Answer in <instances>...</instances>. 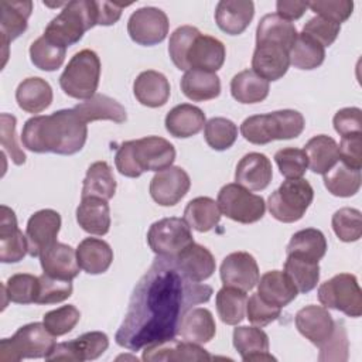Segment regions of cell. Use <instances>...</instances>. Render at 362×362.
<instances>
[{
  "mask_svg": "<svg viewBox=\"0 0 362 362\" xmlns=\"http://www.w3.org/2000/svg\"><path fill=\"white\" fill-rule=\"evenodd\" d=\"M298 332L315 346H321L334 332L335 321L329 311L321 305H305L294 318Z\"/></svg>",
  "mask_w": 362,
  "mask_h": 362,
  "instance_id": "17",
  "label": "cell"
},
{
  "mask_svg": "<svg viewBox=\"0 0 362 362\" xmlns=\"http://www.w3.org/2000/svg\"><path fill=\"white\" fill-rule=\"evenodd\" d=\"M181 90L194 102L211 100L219 96L221 81L215 72L188 69L181 78Z\"/></svg>",
  "mask_w": 362,
  "mask_h": 362,
  "instance_id": "37",
  "label": "cell"
},
{
  "mask_svg": "<svg viewBox=\"0 0 362 362\" xmlns=\"http://www.w3.org/2000/svg\"><path fill=\"white\" fill-rule=\"evenodd\" d=\"M3 291V308L7 305V300L16 304H33L38 294V277L28 273H17L8 277L6 284H1Z\"/></svg>",
  "mask_w": 362,
  "mask_h": 362,
  "instance_id": "46",
  "label": "cell"
},
{
  "mask_svg": "<svg viewBox=\"0 0 362 362\" xmlns=\"http://www.w3.org/2000/svg\"><path fill=\"white\" fill-rule=\"evenodd\" d=\"M216 332V324L212 313L204 307L191 308L182 318L178 335L192 344H206Z\"/></svg>",
  "mask_w": 362,
  "mask_h": 362,
  "instance_id": "36",
  "label": "cell"
},
{
  "mask_svg": "<svg viewBox=\"0 0 362 362\" xmlns=\"http://www.w3.org/2000/svg\"><path fill=\"white\" fill-rule=\"evenodd\" d=\"M304 126L305 120L300 112L283 109L246 117L240 124V133L252 144H267L274 140L298 137Z\"/></svg>",
  "mask_w": 362,
  "mask_h": 362,
  "instance_id": "4",
  "label": "cell"
},
{
  "mask_svg": "<svg viewBox=\"0 0 362 362\" xmlns=\"http://www.w3.org/2000/svg\"><path fill=\"white\" fill-rule=\"evenodd\" d=\"M129 4H117L110 1H95L96 7V24L98 25H112L119 21L122 11Z\"/></svg>",
  "mask_w": 362,
  "mask_h": 362,
  "instance_id": "62",
  "label": "cell"
},
{
  "mask_svg": "<svg viewBox=\"0 0 362 362\" xmlns=\"http://www.w3.org/2000/svg\"><path fill=\"white\" fill-rule=\"evenodd\" d=\"M297 34V28L291 21L277 13H272L260 18L256 28V44H277L290 51Z\"/></svg>",
  "mask_w": 362,
  "mask_h": 362,
  "instance_id": "34",
  "label": "cell"
},
{
  "mask_svg": "<svg viewBox=\"0 0 362 362\" xmlns=\"http://www.w3.org/2000/svg\"><path fill=\"white\" fill-rule=\"evenodd\" d=\"M95 25H98L95 1L74 0L65 3L61 13L48 23L42 35L51 42L66 48L76 44Z\"/></svg>",
  "mask_w": 362,
  "mask_h": 362,
  "instance_id": "5",
  "label": "cell"
},
{
  "mask_svg": "<svg viewBox=\"0 0 362 362\" xmlns=\"http://www.w3.org/2000/svg\"><path fill=\"white\" fill-rule=\"evenodd\" d=\"M79 320H81L79 310L71 304L51 310L42 317L44 325L55 337H61L71 332L75 328V325L79 322Z\"/></svg>",
  "mask_w": 362,
  "mask_h": 362,
  "instance_id": "52",
  "label": "cell"
},
{
  "mask_svg": "<svg viewBox=\"0 0 362 362\" xmlns=\"http://www.w3.org/2000/svg\"><path fill=\"white\" fill-rule=\"evenodd\" d=\"M170 23L167 14L157 7H141L132 13L127 21L130 38L144 47L160 44L168 34Z\"/></svg>",
  "mask_w": 362,
  "mask_h": 362,
  "instance_id": "12",
  "label": "cell"
},
{
  "mask_svg": "<svg viewBox=\"0 0 362 362\" xmlns=\"http://www.w3.org/2000/svg\"><path fill=\"white\" fill-rule=\"evenodd\" d=\"M314 198V189L305 178H288L269 197L270 215L284 223L300 221Z\"/></svg>",
  "mask_w": 362,
  "mask_h": 362,
  "instance_id": "8",
  "label": "cell"
},
{
  "mask_svg": "<svg viewBox=\"0 0 362 362\" xmlns=\"http://www.w3.org/2000/svg\"><path fill=\"white\" fill-rule=\"evenodd\" d=\"M42 272L61 280H74L79 274L76 250L66 243L55 242L40 255Z\"/></svg>",
  "mask_w": 362,
  "mask_h": 362,
  "instance_id": "24",
  "label": "cell"
},
{
  "mask_svg": "<svg viewBox=\"0 0 362 362\" xmlns=\"http://www.w3.org/2000/svg\"><path fill=\"white\" fill-rule=\"evenodd\" d=\"M332 229L339 240L356 242L362 236L361 211L355 208H341L332 215Z\"/></svg>",
  "mask_w": 362,
  "mask_h": 362,
  "instance_id": "50",
  "label": "cell"
},
{
  "mask_svg": "<svg viewBox=\"0 0 362 362\" xmlns=\"http://www.w3.org/2000/svg\"><path fill=\"white\" fill-rule=\"evenodd\" d=\"M204 137L211 148L223 151L232 147L236 141L238 126L226 117H212L205 123Z\"/></svg>",
  "mask_w": 362,
  "mask_h": 362,
  "instance_id": "49",
  "label": "cell"
},
{
  "mask_svg": "<svg viewBox=\"0 0 362 362\" xmlns=\"http://www.w3.org/2000/svg\"><path fill=\"white\" fill-rule=\"evenodd\" d=\"M286 252L305 260L320 262L327 252V239L321 230L305 228L291 236Z\"/></svg>",
  "mask_w": 362,
  "mask_h": 362,
  "instance_id": "40",
  "label": "cell"
},
{
  "mask_svg": "<svg viewBox=\"0 0 362 362\" xmlns=\"http://www.w3.org/2000/svg\"><path fill=\"white\" fill-rule=\"evenodd\" d=\"M361 170L351 168L344 163H337L328 173L324 174V185L334 197H354L361 188Z\"/></svg>",
  "mask_w": 362,
  "mask_h": 362,
  "instance_id": "45",
  "label": "cell"
},
{
  "mask_svg": "<svg viewBox=\"0 0 362 362\" xmlns=\"http://www.w3.org/2000/svg\"><path fill=\"white\" fill-rule=\"evenodd\" d=\"M88 126L72 109L57 110L28 119L21 132L24 147L33 153L71 156L86 143Z\"/></svg>",
  "mask_w": 362,
  "mask_h": 362,
  "instance_id": "2",
  "label": "cell"
},
{
  "mask_svg": "<svg viewBox=\"0 0 362 362\" xmlns=\"http://www.w3.org/2000/svg\"><path fill=\"white\" fill-rule=\"evenodd\" d=\"M308 8L307 1H290V0H279L276 3V10L277 14L288 21L291 20H298L305 10Z\"/></svg>",
  "mask_w": 362,
  "mask_h": 362,
  "instance_id": "63",
  "label": "cell"
},
{
  "mask_svg": "<svg viewBox=\"0 0 362 362\" xmlns=\"http://www.w3.org/2000/svg\"><path fill=\"white\" fill-rule=\"evenodd\" d=\"M216 202L221 214L239 223H255L266 212L263 197L252 194L247 188L236 182L223 185L218 192Z\"/></svg>",
  "mask_w": 362,
  "mask_h": 362,
  "instance_id": "10",
  "label": "cell"
},
{
  "mask_svg": "<svg viewBox=\"0 0 362 362\" xmlns=\"http://www.w3.org/2000/svg\"><path fill=\"white\" fill-rule=\"evenodd\" d=\"M116 192V180L106 161H95L86 170L82 185V198L96 197L109 201Z\"/></svg>",
  "mask_w": 362,
  "mask_h": 362,
  "instance_id": "41",
  "label": "cell"
},
{
  "mask_svg": "<svg viewBox=\"0 0 362 362\" xmlns=\"http://www.w3.org/2000/svg\"><path fill=\"white\" fill-rule=\"evenodd\" d=\"M79 267L88 274L105 273L113 262L110 245L98 238H85L76 247Z\"/></svg>",
  "mask_w": 362,
  "mask_h": 362,
  "instance_id": "33",
  "label": "cell"
},
{
  "mask_svg": "<svg viewBox=\"0 0 362 362\" xmlns=\"http://www.w3.org/2000/svg\"><path fill=\"white\" fill-rule=\"evenodd\" d=\"M281 308L273 304L266 303L263 298H260V296L252 294L247 300L246 304V315L250 324H253L255 327H266L270 322L276 321L280 317Z\"/></svg>",
  "mask_w": 362,
  "mask_h": 362,
  "instance_id": "57",
  "label": "cell"
},
{
  "mask_svg": "<svg viewBox=\"0 0 362 362\" xmlns=\"http://www.w3.org/2000/svg\"><path fill=\"white\" fill-rule=\"evenodd\" d=\"M0 140L1 147L8 153L13 163L16 165H21L25 163V154L20 148L16 140V117L8 113H1L0 116Z\"/></svg>",
  "mask_w": 362,
  "mask_h": 362,
  "instance_id": "58",
  "label": "cell"
},
{
  "mask_svg": "<svg viewBox=\"0 0 362 362\" xmlns=\"http://www.w3.org/2000/svg\"><path fill=\"white\" fill-rule=\"evenodd\" d=\"M255 16V4L250 0H221L215 8L218 27L229 34L239 35L250 24Z\"/></svg>",
  "mask_w": 362,
  "mask_h": 362,
  "instance_id": "26",
  "label": "cell"
},
{
  "mask_svg": "<svg viewBox=\"0 0 362 362\" xmlns=\"http://www.w3.org/2000/svg\"><path fill=\"white\" fill-rule=\"evenodd\" d=\"M191 180L181 167L171 165L157 171L150 181V195L161 206H174L189 191Z\"/></svg>",
  "mask_w": 362,
  "mask_h": 362,
  "instance_id": "14",
  "label": "cell"
},
{
  "mask_svg": "<svg viewBox=\"0 0 362 362\" xmlns=\"http://www.w3.org/2000/svg\"><path fill=\"white\" fill-rule=\"evenodd\" d=\"M257 294L266 303L283 308L297 297L298 290L284 272L270 270L259 279Z\"/></svg>",
  "mask_w": 362,
  "mask_h": 362,
  "instance_id": "30",
  "label": "cell"
},
{
  "mask_svg": "<svg viewBox=\"0 0 362 362\" xmlns=\"http://www.w3.org/2000/svg\"><path fill=\"white\" fill-rule=\"evenodd\" d=\"M290 66L288 49L277 44H256L252 57V71L270 81H279Z\"/></svg>",
  "mask_w": 362,
  "mask_h": 362,
  "instance_id": "21",
  "label": "cell"
},
{
  "mask_svg": "<svg viewBox=\"0 0 362 362\" xmlns=\"http://www.w3.org/2000/svg\"><path fill=\"white\" fill-rule=\"evenodd\" d=\"M318 300L325 308H332L358 318L362 314V290L351 273H339L318 287Z\"/></svg>",
  "mask_w": 362,
  "mask_h": 362,
  "instance_id": "9",
  "label": "cell"
},
{
  "mask_svg": "<svg viewBox=\"0 0 362 362\" xmlns=\"http://www.w3.org/2000/svg\"><path fill=\"white\" fill-rule=\"evenodd\" d=\"M74 110L85 123L95 120H112L115 123H123L127 120L126 109L113 98L102 93H95L90 99L75 105Z\"/></svg>",
  "mask_w": 362,
  "mask_h": 362,
  "instance_id": "32",
  "label": "cell"
},
{
  "mask_svg": "<svg viewBox=\"0 0 362 362\" xmlns=\"http://www.w3.org/2000/svg\"><path fill=\"white\" fill-rule=\"evenodd\" d=\"M66 48L59 47L49 40H47L44 35L37 38L31 47H30V59L41 71H55L58 69L65 59Z\"/></svg>",
  "mask_w": 362,
  "mask_h": 362,
  "instance_id": "48",
  "label": "cell"
},
{
  "mask_svg": "<svg viewBox=\"0 0 362 362\" xmlns=\"http://www.w3.org/2000/svg\"><path fill=\"white\" fill-rule=\"evenodd\" d=\"M205 113L194 105L181 103L174 106L165 116L167 132L178 139H187L198 134L205 127Z\"/></svg>",
  "mask_w": 362,
  "mask_h": 362,
  "instance_id": "29",
  "label": "cell"
},
{
  "mask_svg": "<svg viewBox=\"0 0 362 362\" xmlns=\"http://www.w3.org/2000/svg\"><path fill=\"white\" fill-rule=\"evenodd\" d=\"M61 228V215L54 209H40L34 212L25 228L28 242V255L40 257V255L57 242Z\"/></svg>",
  "mask_w": 362,
  "mask_h": 362,
  "instance_id": "15",
  "label": "cell"
},
{
  "mask_svg": "<svg viewBox=\"0 0 362 362\" xmlns=\"http://www.w3.org/2000/svg\"><path fill=\"white\" fill-rule=\"evenodd\" d=\"M78 225L90 235L103 236L110 228V208L106 199L86 197L76 208Z\"/></svg>",
  "mask_w": 362,
  "mask_h": 362,
  "instance_id": "31",
  "label": "cell"
},
{
  "mask_svg": "<svg viewBox=\"0 0 362 362\" xmlns=\"http://www.w3.org/2000/svg\"><path fill=\"white\" fill-rule=\"evenodd\" d=\"M284 273L294 283L298 293H308L317 287L320 280V264L318 262L287 255L284 262Z\"/></svg>",
  "mask_w": 362,
  "mask_h": 362,
  "instance_id": "47",
  "label": "cell"
},
{
  "mask_svg": "<svg viewBox=\"0 0 362 362\" xmlns=\"http://www.w3.org/2000/svg\"><path fill=\"white\" fill-rule=\"evenodd\" d=\"M273 177L270 160L262 153L245 154L236 165L235 181L236 184L247 188L249 191H262L269 187Z\"/></svg>",
  "mask_w": 362,
  "mask_h": 362,
  "instance_id": "23",
  "label": "cell"
},
{
  "mask_svg": "<svg viewBox=\"0 0 362 362\" xmlns=\"http://www.w3.org/2000/svg\"><path fill=\"white\" fill-rule=\"evenodd\" d=\"M143 361H165V362H171V361H195V362H201V361H211L212 355L204 349L201 345L198 344H192L188 341H177V339H168L164 342H158V344H153V345H147L144 346L143 355H141Z\"/></svg>",
  "mask_w": 362,
  "mask_h": 362,
  "instance_id": "20",
  "label": "cell"
},
{
  "mask_svg": "<svg viewBox=\"0 0 362 362\" xmlns=\"http://www.w3.org/2000/svg\"><path fill=\"white\" fill-rule=\"evenodd\" d=\"M211 296L212 287L189 280L174 257L157 256L133 288L116 344L139 351L175 338L185 314Z\"/></svg>",
  "mask_w": 362,
  "mask_h": 362,
  "instance_id": "1",
  "label": "cell"
},
{
  "mask_svg": "<svg viewBox=\"0 0 362 362\" xmlns=\"http://www.w3.org/2000/svg\"><path fill=\"white\" fill-rule=\"evenodd\" d=\"M147 242L157 256L175 257L194 242V238L184 218L170 216L151 223L147 232Z\"/></svg>",
  "mask_w": 362,
  "mask_h": 362,
  "instance_id": "11",
  "label": "cell"
},
{
  "mask_svg": "<svg viewBox=\"0 0 362 362\" xmlns=\"http://www.w3.org/2000/svg\"><path fill=\"white\" fill-rule=\"evenodd\" d=\"M332 124L341 137L362 133V110L359 107L339 109L332 119Z\"/></svg>",
  "mask_w": 362,
  "mask_h": 362,
  "instance_id": "60",
  "label": "cell"
},
{
  "mask_svg": "<svg viewBox=\"0 0 362 362\" xmlns=\"http://www.w3.org/2000/svg\"><path fill=\"white\" fill-rule=\"evenodd\" d=\"M109 346V338L105 332L90 331L66 342L55 344L45 361L83 362L99 358Z\"/></svg>",
  "mask_w": 362,
  "mask_h": 362,
  "instance_id": "13",
  "label": "cell"
},
{
  "mask_svg": "<svg viewBox=\"0 0 362 362\" xmlns=\"http://www.w3.org/2000/svg\"><path fill=\"white\" fill-rule=\"evenodd\" d=\"M290 65L297 69L311 71L318 68L325 59V48L313 37L300 33L288 51Z\"/></svg>",
  "mask_w": 362,
  "mask_h": 362,
  "instance_id": "43",
  "label": "cell"
},
{
  "mask_svg": "<svg viewBox=\"0 0 362 362\" xmlns=\"http://www.w3.org/2000/svg\"><path fill=\"white\" fill-rule=\"evenodd\" d=\"M308 8H311L317 16L331 20L341 25V23L346 21L354 10V1L351 0H315L308 3Z\"/></svg>",
  "mask_w": 362,
  "mask_h": 362,
  "instance_id": "56",
  "label": "cell"
},
{
  "mask_svg": "<svg viewBox=\"0 0 362 362\" xmlns=\"http://www.w3.org/2000/svg\"><path fill=\"white\" fill-rule=\"evenodd\" d=\"M174 160V146L160 136H147L124 141L115 154L117 171L130 178H137L146 171L157 173L165 170L173 165Z\"/></svg>",
  "mask_w": 362,
  "mask_h": 362,
  "instance_id": "3",
  "label": "cell"
},
{
  "mask_svg": "<svg viewBox=\"0 0 362 362\" xmlns=\"http://www.w3.org/2000/svg\"><path fill=\"white\" fill-rule=\"evenodd\" d=\"M247 296L246 291H242L235 287L223 286L215 297V305L218 315L222 322L228 325H238L243 321L246 314Z\"/></svg>",
  "mask_w": 362,
  "mask_h": 362,
  "instance_id": "44",
  "label": "cell"
},
{
  "mask_svg": "<svg viewBox=\"0 0 362 362\" xmlns=\"http://www.w3.org/2000/svg\"><path fill=\"white\" fill-rule=\"evenodd\" d=\"M221 215L218 202L209 197H197L191 199L184 209V221L189 228L198 232L214 229L219 223Z\"/></svg>",
  "mask_w": 362,
  "mask_h": 362,
  "instance_id": "42",
  "label": "cell"
},
{
  "mask_svg": "<svg viewBox=\"0 0 362 362\" xmlns=\"http://www.w3.org/2000/svg\"><path fill=\"white\" fill-rule=\"evenodd\" d=\"M201 31L197 27L192 25H181L178 27L170 37L168 42V54L173 61V64L180 69V71H188L187 66V51L189 45L192 44L194 38L199 34Z\"/></svg>",
  "mask_w": 362,
  "mask_h": 362,
  "instance_id": "53",
  "label": "cell"
},
{
  "mask_svg": "<svg viewBox=\"0 0 362 362\" xmlns=\"http://www.w3.org/2000/svg\"><path fill=\"white\" fill-rule=\"evenodd\" d=\"M16 100L20 109L27 113H40L52 102V88L38 76H30L18 83L16 89Z\"/></svg>",
  "mask_w": 362,
  "mask_h": 362,
  "instance_id": "35",
  "label": "cell"
},
{
  "mask_svg": "<svg viewBox=\"0 0 362 362\" xmlns=\"http://www.w3.org/2000/svg\"><path fill=\"white\" fill-rule=\"evenodd\" d=\"M72 280H61L45 273L38 276V294L35 304L62 303L72 294Z\"/></svg>",
  "mask_w": 362,
  "mask_h": 362,
  "instance_id": "51",
  "label": "cell"
},
{
  "mask_svg": "<svg viewBox=\"0 0 362 362\" xmlns=\"http://www.w3.org/2000/svg\"><path fill=\"white\" fill-rule=\"evenodd\" d=\"M232 339L235 349L245 362L276 361L269 352V337L260 327H236Z\"/></svg>",
  "mask_w": 362,
  "mask_h": 362,
  "instance_id": "25",
  "label": "cell"
},
{
  "mask_svg": "<svg viewBox=\"0 0 362 362\" xmlns=\"http://www.w3.org/2000/svg\"><path fill=\"white\" fill-rule=\"evenodd\" d=\"M0 211V260L3 263H17L28 253L27 236L18 229L11 208L1 205Z\"/></svg>",
  "mask_w": 362,
  "mask_h": 362,
  "instance_id": "19",
  "label": "cell"
},
{
  "mask_svg": "<svg viewBox=\"0 0 362 362\" xmlns=\"http://www.w3.org/2000/svg\"><path fill=\"white\" fill-rule=\"evenodd\" d=\"M52 335L44 322H31L20 327L11 338L0 342V361L17 362L25 358H45L55 346Z\"/></svg>",
  "mask_w": 362,
  "mask_h": 362,
  "instance_id": "7",
  "label": "cell"
},
{
  "mask_svg": "<svg viewBox=\"0 0 362 362\" xmlns=\"http://www.w3.org/2000/svg\"><path fill=\"white\" fill-rule=\"evenodd\" d=\"M221 280L223 286L235 287L242 291H250L260 279L259 266L255 257L247 252L229 253L221 264Z\"/></svg>",
  "mask_w": 362,
  "mask_h": 362,
  "instance_id": "16",
  "label": "cell"
},
{
  "mask_svg": "<svg viewBox=\"0 0 362 362\" xmlns=\"http://www.w3.org/2000/svg\"><path fill=\"white\" fill-rule=\"evenodd\" d=\"M1 18H0V34H1V45L4 48V62L7 59V48L11 41L18 38L28 25V17L33 11V1H0Z\"/></svg>",
  "mask_w": 362,
  "mask_h": 362,
  "instance_id": "22",
  "label": "cell"
},
{
  "mask_svg": "<svg viewBox=\"0 0 362 362\" xmlns=\"http://www.w3.org/2000/svg\"><path fill=\"white\" fill-rule=\"evenodd\" d=\"M174 259L180 270L189 280L197 283L209 279L216 267L212 253L205 246L195 242L182 249Z\"/></svg>",
  "mask_w": 362,
  "mask_h": 362,
  "instance_id": "27",
  "label": "cell"
},
{
  "mask_svg": "<svg viewBox=\"0 0 362 362\" xmlns=\"http://www.w3.org/2000/svg\"><path fill=\"white\" fill-rule=\"evenodd\" d=\"M274 161L280 170V174L287 180L301 178L308 168V160L304 150L296 147H286L279 150L274 154Z\"/></svg>",
  "mask_w": 362,
  "mask_h": 362,
  "instance_id": "54",
  "label": "cell"
},
{
  "mask_svg": "<svg viewBox=\"0 0 362 362\" xmlns=\"http://www.w3.org/2000/svg\"><path fill=\"white\" fill-rule=\"evenodd\" d=\"M100 79V59L92 49L76 52L59 76V86L65 95L86 100L98 89Z\"/></svg>",
  "mask_w": 362,
  "mask_h": 362,
  "instance_id": "6",
  "label": "cell"
},
{
  "mask_svg": "<svg viewBox=\"0 0 362 362\" xmlns=\"http://www.w3.org/2000/svg\"><path fill=\"white\" fill-rule=\"evenodd\" d=\"M269 90V82L252 69L238 72L230 81V93L239 103L263 102L267 98Z\"/></svg>",
  "mask_w": 362,
  "mask_h": 362,
  "instance_id": "39",
  "label": "cell"
},
{
  "mask_svg": "<svg viewBox=\"0 0 362 362\" xmlns=\"http://www.w3.org/2000/svg\"><path fill=\"white\" fill-rule=\"evenodd\" d=\"M304 153L308 160V167L315 174L328 173L339 160L337 141L327 136L318 134L311 137L304 146Z\"/></svg>",
  "mask_w": 362,
  "mask_h": 362,
  "instance_id": "38",
  "label": "cell"
},
{
  "mask_svg": "<svg viewBox=\"0 0 362 362\" xmlns=\"http://www.w3.org/2000/svg\"><path fill=\"white\" fill-rule=\"evenodd\" d=\"M136 99L147 107L164 106L170 98L171 88L168 79L158 71H143L133 83Z\"/></svg>",
  "mask_w": 362,
  "mask_h": 362,
  "instance_id": "28",
  "label": "cell"
},
{
  "mask_svg": "<svg viewBox=\"0 0 362 362\" xmlns=\"http://www.w3.org/2000/svg\"><path fill=\"white\" fill-rule=\"evenodd\" d=\"M348 335L342 321L335 322L334 332L320 346V361H346L348 359Z\"/></svg>",
  "mask_w": 362,
  "mask_h": 362,
  "instance_id": "55",
  "label": "cell"
},
{
  "mask_svg": "<svg viewBox=\"0 0 362 362\" xmlns=\"http://www.w3.org/2000/svg\"><path fill=\"white\" fill-rule=\"evenodd\" d=\"M361 147H362V133L341 137V143L338 146V154H339L341 163H344L351 168L361 170L362 167Z\"/></svg>",
  "mask_w": 362,
  "mask_h": 362,
  "instance_id": "61",
  "label": "cell"
},
{
  "mask_svg": "<svg viewBox=\"0 0 362 362\" xmlns=\"http://www.w3.org/2000/svg\"><path fill=\"white\" fill-rule=\"evenodd\" d=\"M339 31H341L339 24H337L331 20H327L324 17L315 16L304 24L301 33L313 37L325 48V47H329L331 44H334Z\"/></svg>",
  "mask_w": 362,
  "mask_h": 362,
  "instance_id": "59",
  "label": "cell"
},
{
  "mask_svg": "<svg viewBox=\"0 0 362 362\" xmlns=\"http://www.w3.org/2000/svg\"><path fill=\"white\" fill-rule=\"evenodd\" d=\"M226 49L222 41L212 35L198 34L187 51L188 69L216 72L225 62Z\"/></svg>",
  "mask_w": 362,
  "mask_h": 362,
  "instance_id": "18",
  "label": "cell"
}]
</instances>
